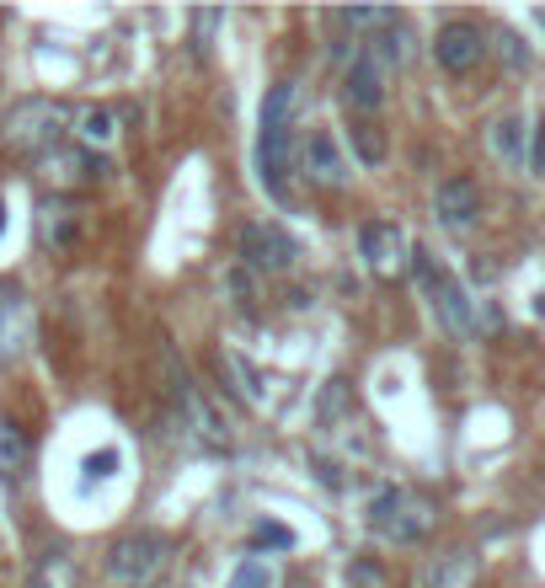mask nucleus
Wrapping results in <instances>:
<instances>
[{"label": "nucleus", "mask_w": 545, "mask_h": 588, "mask_svg": "<svg viewBox=\"0 0 545 588\" xmlns=\"http://www.w3.org/2000/svg\"><path fill=\"white\" fill-rule=\"evenodd\" d=\"M166 370H172V412H177V423L187 428V439H193L198 450H209V455H231V450H236V434H231V423L220 417V406L187 380L177 353H166Z\"/></svg>", "instance_id": "2"}, {"label": "nucleus", "mask_w": 545, "mask_h": 588, "mask_svg": "<svg viewBox=\"0 0 545 588\" xmlns=\"http://www.w3.org/2000/svg\"><path fill=\"white\" fill-rule=\"evenodd\" d=\"M385 75H391V70L380 65L369 49L348 60V75H343V97H348V108H354V113H374V108L385 102Z\"/></svg>", "instance_id": "13"}, {"label": "nucleus", "mask_w": 545, "mask_h": 588, "mask_svg": "<svg viewBox=\"0 0 545 588\" xmlns=\"http://www.w3.org/2000/svg\"><path fill=\"white\" fill-rule=\"evenodd\" d=\"M433 220L449 236H471L482 225V188L471 177H444L438 193H433Z\"/></svg>", "instance_id": "8"}, {"label": "nucleus", "mask_w": 545, "mask_h": 588, "mask_svg": "<svg viewBox=\"0 0 545 588\" xmlns=\"http://www.w3.org/2000/svg\"><path fill=\"white\" fill-rule=\"evenodd\" d=\"M27 342H33V311L16 284H0V359H22Z\"/></svg>", "instance_id": "14"}, {"label": "nucleus", "mask_w": 545, "mask_h": 588, "mask_svg": "<svg viewBox=\"0 0 545 588\" xmlns=\"http://www.w3.org/2000/svg\"><path fill=\"white\" fill-rule=\"evenodd\" d=\"M315 417H321L326 428H337V423L354 417V391H348V380H326V386H321V396H315Z\"/></svg>", "instance_id": "22"}, {"label": "nucleus", "mask_w": 545, "mask_h": 588, "mask_svg": "<svg viewBox=\"0 0 545 588\" xmlns=\"http://www.w3.org/2000/svg\"><path fill=\"white\" fill-rule=\"evenodd\" d=\"M369 535H380L385 546H423L438 529V503L418 487H380L363 509Z\"/></svg>", "instance_id": "1"}, {"label": "nucleus", "mask_w": 545, "mask_h": 588, "mask_svg": "<svg viewBox=\"0 0 545 588\" xmlns=\"http://www.w3.org/2000/svg\"><path fill=\"white\" fill-rule=\"evenodd\" d=\"M486 139H492V155L503 161V166H530V155H524V139H530V124L519 118V113H503L492 129H486Z\"/></svg>", "instance_id": "18"}, {"label": "nucleus", "mask_w": 545, "mask_h": 588, "mask_svg": "<svg viewBox=\"0 0 545 588\" xmlns=\"http://www.w3.org/2000/svg\"><path fill=\"white\" fill-rule=\"evenodd\" d=\"M75 124V113L54 102V97H22L11 113H5V124H0V139L11 145V150H22V155H49V150H60L64 129Z\"/></svg>", "instance_id": "3"}, {"label": "nucleus", "mask_w": 545, "mask_h": 588, "mask_svg": "<svg viewBox=\"0 0 545 588\" xmlns=\"http://www.w3.org/2000/svg\"><path fill=\"white\" fill-rule=\"evenodd\" d=\"M407 49H412V38H407V22L396 16L391 27H380V33H374V49H369V54H374L385 70H396L401 60H407Z\"/></svg>", "instance_id": "24"}, {"label": "nucleus", "mask_w": 545, "mask_h": 588, "mask_svg": "<svg viewBox=\"0 0 545 588\" xmlns=\"http://www.w3.org/2000/svg\"><path fill=\"white\" fill-rule=\"evenodd\" d=\"M0 230H5V203H0Z\"/></svg>", "instance_id": "35"}, {"label": "nucleus", "mask_w": 545, "mask_h": 588, "mask_svg": "<svg viewBox=\"0 0 545 588\" xmlns=\"http://www.w3.org/2000/svg\"><path fill=\"white\" fill-rule=\"evenodd\" d=\"M231 295H236V305H246V311L257 305V278L246 273V262H236V267H231Z\"/></svg>", "instance_id": "29"}, {"label": "nucleus", "mask_w": 545, "mask_h": 588, "mask_svg": "<svg viewBox=\"0 0 545 588\" xmlns=\"http://www.w3.org/2000/svg\"><path fill=\"white\" fill-rule=\"evenodd\" d=\"M348 145H354V155H359L363 166H380L385 150H391V145H385V129L369 124V118H354V124H348Z\"/></svg>", "instance_id": "23"}, {"label": "nucleus", "mask_w": 545, "mask_h": 588, "mask_svg": "<svg viewBox=\"0 0 545 588\" xmlns=\"http://www.w3.org/2000/svg\"><path fill=\"white\" fill-rule=\"evenodd\" d=\"M354 578H359V584H385V573H380V567H369V562H359V567H354Z\"/></svg>", "instance_id": "33"}, {"label": "nucleus", "mask_w": 545, "mask_h": 588, "mask_svg": "<svg viewBox=\"0 0 545 588\" xmlns=\"http://www.w3.org/2000/svg\"><path fill=\"white\" fill-rule=\"evenodd\" d=\"M482 54H486V38L476 22H444L438 38H433V60H438L444 75H471L482 65Z\"/></svg>", "instance_id": "9"}, {"label": "nucleus", "mask_w": 545, "mask_h": 588, "mask_svg": "<svg viewBox=\"0 0 545 588\" xmlns=\"http://www.w3.org/2000/svg\"><path fill=\"white\" fill-rule=\"evenodd\" d=\"M300 172L315 188H343L348 183V155H343V139L332 129H310L300 139Z\"/></svg>", "instance_id": "10"}, {"label": "nucleus", "mask_w": 545, "mask_h": 588, "mask_svg": "<svg viewBox=\"0 0 545 588\" xmlns=\"http://www.w3.org/2000/svg\"><path fill=\"white\" fill-rule=\"evenodd\" d=\"M497 49L508 54V65H513V70H524V65H530V54H524V43H519V33H497Z\"/></svg>", "instance_id": "30"}, {"label": "nucleus", "mask_w": 545, "mask_h": 588, "mask_svg": "<svg viewBox=\"0 0 545 588\" xmlns=\"http://www.w3.org/2000/svg\"><path fill=\"white\" fill-rule=\"evenodd\" d=\"M172 562V540L166 535H150V529H134L119 535L108 546V578L119 588H150Z\"/></svg>", "instance_id": "5"}, {"label": "nucleus", "mask_w": 545, "mask_h": 588, "mask_svg": "<svg viewBox=\"0 0 545 588\" xmlns=\"http://www.w3.org/2000/svg\"><path fill=\"white\" fill-rule=\"evenodd\" d=\"M289 150H284V134H257V183L273 203H289Z\"/></svg>", "instance_id": "16"}, {"label": "nucleus", "mask_w": 545, "mask_h": 588, "mask_svg": "<svg viewBox=\"0 0 545 588\" xmlns=\"http://www.w3.org/2000/svg\"><path fill=\"white\" fill-rule=\"evenodd\" d=\"M241 262L257 273H289L300 262V241L273 220H251V225H241Z\"/></svg>", "instance_id": "7"}, {"label": "nucleus", "mask_w": 545, "mask_h": 588, "mask_svg": "<svg viewBox=\"0 0 545 588\" xmlns=\"http://www.w3.org/2000/svg\"><path fill=\"white\" fill-rule=\"evenodd\" d=\"M295 108H300V86L295 80H273L268 97H262V134H284L289 118H295Z\"/></svg>", "instance_id": "20"}, {"label": "nucleus", "mask_w": 545, "mask_h": 588, "mask_svg": "<svg viewBox=\"0 0 545 588\" xmlns=\"http://www.w3.org/2000/svg\"><path fill=\"white\" fill-rule=\"evenodd\" d=\"M27 460H33L27 434H22L11 417H0V481H5V487H16V481L27 476Z\"/></svg>", "instance_id": "19"}, {"label": "nucleus", "mask_w": 545, "mask_h": 588, "mask_svg": "<svg viewBox=\"0 0 545 588\" xmlns=\"http://www.w3.org/2000/svg\"><path fill=\"white\" fill-rule=\"evenodd\" d=\"M359 258L374 278H401L412 267V241L401 236L396 220H363L359 225Z\"/></svg>", "instance_id": "6"}, {"label": "nucleus", "mask_w": 545, "mask_h": 588, "mask_svg": "<svg viewBox=\"0 0 545 588\" xmlns=\"http://www.w3.org/2000/svg\"><path fill=\"white\" fill-rule=\"evenodd\" d=\"M476 578H482V556L471 546L433 551L423 567H418V588H476Z\"/></svg>", "instance_id": "11"}, {"label": "nucleus", "mask_w": 545, "mask_h": 588, "mask_svg": "<svg viewBox=\"0 0 545 588\" xmlns=\"http://www.w3.org/2000/svg\"><path fill=\"white\" fill-rule=\"evenodd\" d=\"M530 172L545 177V124H535V155H530Z\"/></svg>", "instance_id": "32"}, {"label": "nucleus", "mask_w": 545, "mask_h": 588, "mask_svg": "<svg viewBox=\"0 0 545 588\" xmlns=\"http://www.w3.org/2000/svg\"><path fill=\"white\" fill-rule=\"evenodd\" d=\"M119 450H91V455H86V465H80V471H86V487H97V481H108V476H119Z\"/></svg>", "instance_id": "26"}, {"label": "nucleus", "mask_w": 545, "mask_h": 588, "mask_svg": "<svg viewBox=\"0 0 545 588\" xmlns=\"http://www.w3.org/2000/svg\"><path fill=\"white\" fill-rule=\"evenodd\" d=\"M278 578H273V567L262 562V556H246L241 567L231 573V588H273Z\"/></svg>", "instance_id": "25"}, {"label": "nucleus", "mask_w": 545, "mask_h": 588, "mask_svg": "<svg viewBox=\"0 0 545 588\" xmlns=\"http://www.w3.org/2000/svg\"><path fill=\"white\" fill-rule=\"evenodd\" d=\"M337 22H343V27H374V33H380V27L396 22V11H337Z\"/></svg>", "instance_id": "28"}, {"label": "nucleus", "mask_w": 545, "mask_h": 588, "mask_svg": "<svg viewBox=\"0 0 545 588\" xmlns=\"http://www.w3.org/2000/svg\"><path fill=\"white\" fill-rule=\"evenodd\" d=\"M535 22H541V27H545V11H535Z\"/></svg>", "instance_id": "36"}, {"label": "nucleus", "mask_w": 545, "mask_h": 588, "mask_svg": "<svg viewBox=\"0 0 545 588\" xmlns=\"http://www.w3.org/2000/svg\"><path fill=\"white\" fill-rule=\"evenodd\" d=\"M535 316H545V289H541V295H535Z\"/></svg>", "instance_id": "34"}, {"label": "nucleus", "mask_w": 545, "mask_h": 588, "mask_svg": "<svg viewBox=\"0 0 545 588\" xmlns=\"http://www.w3.org/2000/svg\"><path fill=\"white\" fill-rule=\"evenodd\" d=\"M220 375L231 380V391L241 396L246 406H257V412H273L278 401H273V380L246 359V353H236V348H220Z\"/></svg>", "instance_id": "12"}, {"label": "nucleus", "mask_w": 545, "mask_h": 588, "mask_svg": "<svg viewBox=\"0 0 545 588\" xmlns=\"http://www.w3.org/2000/svg\"><path fill=\"white\" fill-rule=\"evenodd\" d=\"M257 546H295V535L278 524H257Z\"/></svg>", "instance_id": "31"}, {"label": "nucleus", "mask_w": 545, "mask_h": 588, "mask_svg": "<svg viewBox=\"0 0 545 588\" xmlns=\"http://www.w3.org/2000/svg\"><path fill=\"white\" fill-rule=\"evenodd\" d=\"M44 241H49V247H70V241H75V225H70L64 209H44Z\"/></svg>", "instance_id": "27"}, {"label": "nucleus", "mask_w": 545, "mask_h": 588, "mask_svg": "<svg viewBox=\"0 0 545 588\" xmlns=\"http://www.w3.org/2000/svg\"><path fill=\"white\" fill-rule=\"evenodd\" d=\"M75 139H80L86 150H108V145L119 139V113H113V108H102V102L75 108Z\"/></svg>", "instance_id": "17"}, {"label": "nucleus", "mask_w": 545, "mask_h": 588, "mask_svg": "<svg viewBox=\"0 0 545 588\" xmlns=\"http://www.w3.org/2000/svg\"><path fill=\"white\" fill-rule=\"evenodd\" d=\"M44 172H49V177H54V183H64V188H75V183H102V177H108V161H102V155H97V150H86V145H80V150H49V155H44Z\"/></svg>", "instance_id": "15"}, {"label": "nucleus", "mask_w": 545, "mask_h": 588, "mask_svg": "<svg viewBox=\"0 0 545 588\" xmlns=\"http://www.w3.org/2000/svg\"><path fill=\"white\" fill-rule=\"evenodd\" d=\"M412 273H418V284H423L428 305H433V316H438V327L449 331V337H476V316H471V295L460 289V278L449 273V267H438V258L418 247L412 252Z\"/></svg>", "instance_id": "4"}, {"label": "nucleus", "mask_w": 545, "mask_h": 588, "mask_svg": "<svg viewBox=\"0 0 545 588\" xmlns=\"http://www.w3.org/2000/svg\"><path fill=\"white\" fill-rule=\"evenodd\" d=\"M27 588H75V556H70L64 546H49V551L33 562Z\"/></svg>", "instance_id": "21"}]
</instances>
